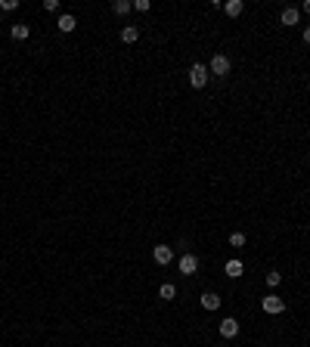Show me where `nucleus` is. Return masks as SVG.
I'll return each instance as SVG.
<instances>
[{"label":"nucleus","mask_w":310,"mask_h":347,"mask_svg":"<svg viewBox=\"0 0 310 347\" xmlns=\"http://www.w3.org/2000/svg\"><path fill=\"white\" fill-rule=\"evenodd\" d=\"M208 74H211V72H208L202 62H196V65L189 69V84H192V87H199V90H202L205 84H208Z\"/></svg>","instance_id":"1"},{"label":"nucleus","mask_w":310,"mask_h":347,"mask_svg":"<svg viewBox=\"0 0 310 347\" xmlns=\"http://www.w3.org/2000/svg\"><path fill=\"white\" fill-rule=\"evenodd\" d=\"M261 307H264V313H270V316H279V313L286 310V301H282L279 294H267L261 301Z\"/></svg>","instance_id":"2"},{"label":"nucleus","mask_w":310,"mask_h":347,"mask_svg":"<svg viewBox=\"0 0 310 347\" xmlns=\"http://www.w3.org/2000/svg\"><path fill=\"white\" fill-rule=\"evenodd\" d=\"M152 257H155L158 267H167V264L174 260V248H171V245H155V248H152Z\"/></svg>","instance_id":"3"},{"label":"nucleus","mask_w":310,"mask_h":347,"mask_svg":"<svg viewBox=\"0 0 310 347\" xmlns=\"http://www.w3.org/2000/svg\"><path fill=\"white\" fill-rule=\"evenodd\" d=\"M208 72H211V74H220V78H223V74H230V59L223 56V53H217V56L211 59V69H208Z\"/></svg>","instance_id":"4"},{"label":"nucleus","mask_w":310,"mask_h":347,"mask_svg":"<svg viewBox=\"0 0 310 347\" xmlns=\"http://www.w3.org/2000/svg\"><path fill=\"white\" fill-rule=\"evenodd\" d=\"M196 270H199V257H196V255H183V257H180V273H183V276H192Z\"/></svg>","instance_id":"5"},{"label":"nucleus","mask_w":310,"mask_h":347,"mask_svg":"<svg viewBox=\"0 0 310 347\" xmlns=\"http://www.w3.org/2000/svg\"><path fill=\"white\" fill-rule=\"evenodd\" d=\"M220 335H223V338H236V335H239V323H236L233 316L220 319Z\"/></svg>","instance_id":"6"},{"label":"nucleus","mask_w":310,"mask_h":347,"mask_svg":"<svg viewBox=\"0 0 310 347\" xmlns=\"http://www.w3.org/2000/svg\"><path fill=\"white\" fill-rule=\"evenodd\" d=\"M279 22H282V25H298V22H301V10H295V6H286L282 16H279Z\"/></svg>","instance_id":"7"},{"label":"nucleus","mask_w":310,"mask_h":347,"mask_svg":"<svg viewBox=\"0 0 310 347\" xmlns=\"http://www.w3.org/2000/svg\"><path fill=\"white\" fill-rule=\"evenodd\" d=\"M199 304H202L205 310H217V307H220V294H214V292H205L202 298H199Z\"/></svg>","instance_id":"8"},{"label":"nucleus","mask_w":310,"mask_h":347,"mask_svg":"<svg viewBox=\"0 0 310 347\" xmlns=\"http://www.w3.org/2000/svg\"><path fill=\"white\" fill-rule=\"evenodd\" d=\"M242 10H245V3H242V0H227V3H223V13H227L230 19L242 16Z\"/></svg>","instance_id":"9"},{"label":"nucleus","mask_w":310,"mask_h":347,"mask_svg":"<svg viewBox=\"0 0 310 347\" xmlns=\"http://www.w3.org/2000/svg\"><path fill=\"white\" fill-rule=\"evenodd\" d=\"M137 37H140L137 25H124V28H121V40H124V44H137Z\"/></svg>","instance_id":"10"},{"label":"nucleus","mask_w":310,"mask_h":347,"mask_svg":"<svg viewBox=\"0 0 310 347\" xmlns=\"http://www.w3.org/2000/svg\"><path fill=\"white\" fill-rule=\"evenodd\" d=\"M56 25H59V31H65V35H69V31H74V25H78V19H74L72 13H65V16H59V22H56Z\"/></svg>","instance_id":"11"},{"label":"nucleus","mask_w":310,"mask_h":347,"mask_svg":"<svg viewBox=\"0 0 310 347\" xmlns=\"http://www.w3.org/2000/svg\"><path fill=\"white\" fill-rule=\"evenodd\" d=\"M223 270H227V276H230V279H239L245 267H242V260H236V257H233V260H227V267H223Z\"/></svg>","instance_id":"12"},{"label":"nucleus","mask_w":310,"mask_h":347,"mask_svg":"<svg viewBox=\"0 0 310 347\" xmlns=\"http://www.w3.org/2000/svg\"><path fill=\"white\" fill-rule=\"evenodd\" d=\"M10 35H13L16 40H25V37H28V35H31V28H28V25H25V22H16V25H13V31H10Z\"/></svg>","instance_id":"13"},{"label":"nucleus","mask_w":310,"mask_h":347,"mask_svg":"<svg viewBox=\"0 0 310 347\" xmlns=\"http://www.w3.org/2000/svg\"><path fill=\"white\" fill-rule=\"evenodd\" d=\"M112 10L118 13V16H128V13L133 10V0H115V3H112Z\"/></svg>","instance_id":"14"},{"label":"nucleus","mask_w":310,"mask_h":347,"mask_svg":"<svg viewBox=\"0 0 310 347\" xmlns=\"http://www.w3.org/2000/svg\"><path fill=\"white\" fill-rule=\"evenodd\" d=\"M158 298H162V301H174V298H177V289H174L171 282H164L162 289H158Z\"/></svg>","instance_id":"15"},{"label":"nucleus","mask_w":310,"mask_h":347,"mask_svg":"<svg viewBox=\"0 0 310 347\" xmlns=\"http://www.w3.org/2000/svg\"><path fill=\"white\" fill-rule=\"evenodd\" d=\"M0 10H3V13H13V10H19V0H0Z\"/></svg>","instance_id":"16"},{"label":"nucleus","mask_w":310,"mask_h":347,"mask_svg":"<svg viewBox=\"0 0 310 347\" xmlns=\"http://www.w3.org/2000/svg\"><path fill=\"white\" fill-rule=\"evenodd\" d=\"M230 245H233V248H242V245H245V236H242V233H230Z\"/></svg>","instance_id":"17"},{"label":"nucleus","mask_w":310,"mask_h":347,"mask_svg":"<svg viewBox=\"0 0 310 347\" xmlns=\"http://www.w3.org/2000/svg\"><path fill=\"white\" fill-rule=\"evenodd\" d=\"M279 282H282V273H276V270H273V273H267V285H270V289H276Z\"/></svg>","instance_id":"18"},{"label":"nucleus","mask_w":310,"mask_h":347,"mask_svg":"<svg viewBox=\"0 0 310 347\" xmlns=\"http://www.w3.org/2000/svg\"><path fill=\"white\" fill-rule=\"evenodd\" d=\"M149 6H152V3H149V0H133V10H140V13H146Z\"/></svg>","instance_id":"19"},{"label":"nucleus","mask_w":310,"mask_h":347,"mask_svg":"<svg viewBox=\"0 0 310 347\" xmlns=\"http://www.w3.org/2000/svg\"><path fill=\"white\" fill-rule=\"evenodd\" d=\"M44 10L47 13H56V10H59V0H44Z\"/></svg>","instance_id":"20"},{"label":"nucleus","mask_w":310,"mask_h":347,"mask_svg":"<svg viewBox=\"0 0 310 347\" xmlns=\"http://www.w3.org/2000/svg\"><path fill=\"white\" fill-rule=\"evenodd\" d=\"M304 44H310V25L304 28Z\"/></svg>","instance_id":"21"},{"label":"nucleus","mask_w":310,"mask_h":347,"mask_svg":"<svg viewBox=\"0 0 310 347\" xmlns=\"http://www.w3.org/2000/svg\"><path fill=\"white\" fill-rule=\"evenodd\" d=\"M304 13H307V16H310V0H304Z\"/></svg>","instance_id":"22"}]
</instances>
